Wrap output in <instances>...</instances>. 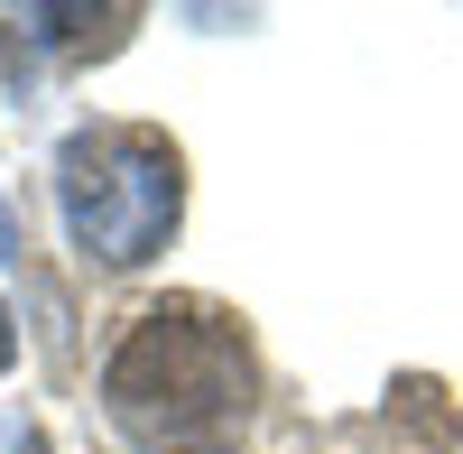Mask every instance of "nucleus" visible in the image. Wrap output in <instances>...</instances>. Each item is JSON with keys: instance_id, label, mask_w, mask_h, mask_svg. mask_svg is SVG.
Listing matches in <instances>:
<instances>
[{"instance_id": "obj_1", "label": "nucleus", "mask_w": 463, "mask_h": 454, "mask_svg": "<svg viewBox=\"0 0 463 454\" xmlns=\"http://www.w3.org/2000/svg\"><path fill=\"white\" fill-rule=\"evenodd\" d=\"M102 408L139 454H222L250 427V353L213 316H139L102 362Z\"/></svg>"}, {"instance_id": "obj_2", "label": "nucleus", "mask_w": 463, "mask_h": 454, "mask_svg": "<svg viewBox=\"0 0 463 454\" xmlns=\"http://www.w3.org/2000/svg\"><path fill=\"white\" fill-rule=\"evenodd\" d=\"M56 204H65V232L84 260L139 270V260L167 251L176 204H185L176 148L158 130H74L56 148Z\"/></svg>"}, {"instance_id": "obj_3", "label": "nucleus", "mask_w": 463, "mask_h": 454, "mask_svg": "<svg viewBox=\"0 0 463 454\" xmlns=\"http://www.w3.org/2000/svg\"><path fill=\"white\" fill-rule=\"evenodd\" d=\"M0 260H19V213L0 204Z\"/></svg>"}, {"instance_id": "obj_4", "label": "nucleus", "mask_w": 463, "mask_h": 454, "mask_svg": "<svg viewBox=\"0 0 463 454\" xmlns=\"http://www.w3.org/2000/svg\"><path fill=\"white\" fill-rule=\"evenodd\" d=\"M10 353H19V325H10V307H0V371H10Z\"/></svg>"}, {"instance_id": "obj_5", "label": "nucleus", "mask_w": 463, "mask_h": 454, "mask_svg": "<svg viewBox=\"0 0 463 454\" xmlns=\"http://www.w3.org/2000/svg\"><path fill=\"white\" fill-rule=\"evenodd\" d=\"M0 454H37V445H28V436H19V427H10V436H0Z\"/></svg>"}]
</instances>
